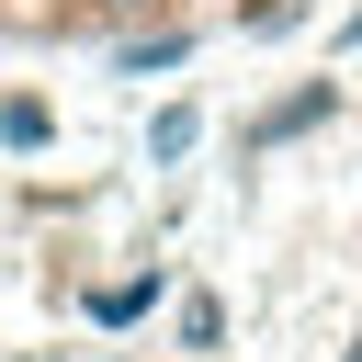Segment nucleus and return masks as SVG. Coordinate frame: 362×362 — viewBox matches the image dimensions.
Wrapping results in <instances>:
<instances>
[{
    "mask_svg": "<svg viewBox=\"0 0 362 362\" xmlns=\"http://www.w3.org/2000/svg\"><path fill=\"white\" fill-rule=\"evenodd\" d=\"M45 136H57V124H45V102H34V90H11V102H0V147H45Z\"/></svg>",
    "mask_w": 362,
    "mask_h": 362,
    "instance_id": "obj_4",
    "label": "nucleus"
},
{
    "mask_svg": "<svg viewBox=\"0 0 362 362\" xmlns=\"http://www.w3.org/2000/svg\"><path fill=\"white\" fill-rule=\"evenodd\" d=\"M328 113H339V79H305V90H283L238 147H249V158H272V147H294V136H305V124H328Z\"/></svg>",
    "mask_w": 362,
    "mask_h": 362,
    "instance_id": "obj_1",
    "label": "nucleus"
},
{
    "mask_svg": "<svg viewBox=\"0 0 362 362\" xmlns=\"http://www.w3.org/2000/svg\"><path fill=\"white\" fill-rule=\"evenodd\" d=\"M181 57H192V34H181V23H158V34H136V45H124V79H147V68H181Z\"/></svg>",
    "mask_w": 362,
    "mask_h": 362,
    "instance_id": "obj_3",
    "label": "nucleus"
},
{
    "mask_svg": "<svg viewBox=\"0 0 362 362\" xmlns=\"http://www.w3.org/2000/svg\"><path fill=\"white\" fill-rule=\"evenodd\" d=\"M147 305H158V272H136V283H102V294H90V317H102V328H136Z\"/></svg>",
    "mask_w": 362,
    "mask_h": 362,
    "instance_id": "obj_2",
    "label": "nucleus"
},
{
    "mask_svg": "<svg viewBox=\"0 0 362 362\" xmlns=\"http://www.w3.org/2000/svg\"><path fill=\"white\" fill-rule=\"evenodd\" d=\"M351 45H362V11H351Z\"/></svg>",
    "mask_w": 362,
    "mask_h": 362,
    "instance_id": "obj_8",
    "label": "nucleus"
},
{
    "mask_svg": "<svg viewBox=\"0 0 362 362\" xmlns=\"http://www.w3.org/2000/svg\"><path fill=\"white\" fill-rule=\"evenodd\" d=\"M192 136H204V124H192V102H170V113L147 124V158H192Z\"/></svg>",
    "mask_w": 362,
    "mask_h": 362,
    "instance_id": "obj_5",
    "label": "nucleus"
},
{
    "mask_svg": "<svg viewBox=\"0 0 362 362\" xmlns=\"http://www.w3.org/2000/svg\"><path fill=\"white\" fill-rule=\"evenodd\" d=\"M181 339L215 351V339H226V305H215V294H181Z\"/></svg>",
    "mask_w": 362,
    "mask_h": 362,
    "instance_id": "obj_6",
    "label": "nucleus"
},
{
    "mask_svg": "<svg viewBox=\"0 0 362 362\" xmlns=\"http://www.w3.org/2000/svg\"><path fill=\"white\" fill-rule=\"evenodd\" d=\"M90 23H136V11H158V0H79Z\"/></svg>",
    "mask_w": 362,
    "mask_h": 362,
    "instance_id": "obj_7",
    "label": "nucleus"
},
{
    "mask_svg": "<svg viewBox=\"0 0 362 362\" xmlns=\"http://www.w3.org/2000/svg\"><path fill=\"white\" fill-rule=\"evenodd\" d=\"M339 362H362V339H351V351H339Z\"/></svg>",
    "mask_w": 362,
    "mask_h": 362,
    "instance_id": "obj_9",
    "label": "nucleus"
}]
</instances>
